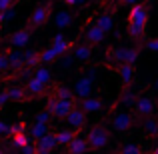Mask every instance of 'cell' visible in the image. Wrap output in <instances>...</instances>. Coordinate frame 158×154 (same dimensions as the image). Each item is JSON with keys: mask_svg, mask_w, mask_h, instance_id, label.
Here are the masks:
<instances>
[{"mask_svg": "<svg viewBox=\"0 0 158 154\" xmlns=\"http://www.w3.org/2000/svg\"><path fill=\"white\" fill-rule=\"evenodd\" d=\"M6 90H8V94H10V100H14V102L24 100L26 94H28V90L20 88V86H10V88H6Z\"/></svg>", "mask_w": 158, "mask_h": 154, "instance_id": "obj_27", "label": "cell"}, {"mask_svg": "<svg viewBox=\"0 0 158 154\" xmlns=\"http://www.w3.org/2000/svg\"><path fill=\"white\" fill-rule=\"evenodd\" d=\"M104 38H106V30H102L98 24H94V26H90L86 30V42L90 44H100L104 42Z\"/></svg>", "mask_w": 158, "mask_h": 154, "instance_id": "obj_13", "label": "cell"}, {"mask_svg": "<svg viewBox=\"0 0 158 154\" xmlns=\"http://www.w3.org/2000/svg\"><path fill=\"white\" fill-rule=\"evenodd\" d=\"M14 16H16V8H14V6H10V8H6V10H2V12H0V24L10 22Z\"/></svg>", "mask_w": 158, "mask_h": 154, "instance_id": "obj_31", "label": "cell"}, {"mask_svg": "<svg viewBox=\"0 0 158 154\" xmlns=\"http://www.w3.org/2000/svg\"><path fill=\"white\" fill-rule=\"evenodd\" d=\"M136 98H138V96H136V90L128 84L126 90L122 92V96H120V102L126 104V106H134V104H136Z\"/></svg>", "mask_w": 158, "mask_h": 154, "instance_id": "obj_22", "label": "cell"}, {"mask_svg": "<svg viewBox=\"0 0 158 154\" xmlns=\"http://www.w3.org/2000/svg\"><path fill=\"white\" fill-rule=\"evenodd\" d=\"M58 64H60V68L62 70H70L74 66V62H76V56H74V52L70 54V52H64V54H60L58 56Z\"/></svg>", "mask_w": 158, "mask_h": 154, "instance_id": "obj_21", "label": "cell"}, {"mask_svg": "<svg viewBox=\"0 0 158 154\" xmlns=\"http://www.w3.org/2000/svg\"><path fill=\"white\" fill-rule=\"evenodd\" d=\"M126 54H128V48H114L112 50V60L114 62H126Z\"/></svg>", "mask_w": 158, "mask_h": 154, "instance_id": "obj_32", "label": "cell"}, {"mask_svg": "<svg viewBox=\"0 0 158 154\" xmlns=\"http://www.w3.org/2000/svg\"><path fill=\"white\" fill-rule=\"evenodd\" d=\"M140 150H142V148H140L138 144H124L122 146V152H126V154H136Z\"/></svg>", "mask_w": 158, "mask_h": 154, "instance_id": "obj_36", "label": "cell"}, {"mask_svg": "<svg viewBox=\"0 0 158 154\" xmlns=\"http://www.w3.org/2000/svg\"><path fill=\"white\" fill-rule=\"evenodd\" d=\"M50 12H52V4H50V2L40 4L38 8H34V10H32L30 18H28V24H30L32 28H40L42 24L48 22V18H50Z\"/></svg>", "mask_w": 158, "mask_h": 154, "instance_id": "obj_3", "label": "cell"}, {"mask_svg": "<svg viewBox=\"0 0 158 154\" xmlns=\"http://www.w3.org/2000/svg\"><path fill=\"white\" fill-rule=\"evenodd\" d=\"M154 88L158 90V78H156V80H154Z\"/></svg>", "mask_w": 158, "mask_h": 154, "instance_id": "obj_46", "label": "cell"}, {"mask_svg": "<svg viewBox=\"0 0 158 154\" xmlns=\"http://www.w3.org/2000/svg\"><path fill=\"white\" fill-rule=\"evenodd\" d=\"M12 134V126L8 122H4V120H0V138L2 136H10Z\"/></svg>", "mask_w": 158, "mask_h": 154, "instance_id": "obj_34", "label": "cell"}, {"mask_svg": "<svg viewBox=\"0 0 158 154\" xmlns=\"http://www.w3.org/2000/svg\"><path fill=\"white\" fill-rule=\"evenodd\" d=\"M52 46H54V50L58 52V56H60V54H64V52L72 50V48H74V44L70 42L68 38H62V40H52Z\"/></svg>", "mask_w": 158, "mask_h": 154, "instance_id": "obj_25", "label": "cell"}, {"mask_svg": "<svg viewBox=\"0 0 158 154\" xmlns=\"http://www.w3.org/2000/svg\"><path fill=\"white\" fill-rule=\"evenodd\" d=\"M56 146H60V144H58L56 132H46L42 138L36 140V152H50V150H54Z\"/></svg>", "mask_w": 158, "mask_h": 154, "instance_id": "obj_8", "label": "cell"}, {"mask_svg": "<svg viewBox=\"0 0 158 154\" xmlns=\"http://www.w3.org/2000/svg\"><path fill=\"white\" fill-rule=\"evenodd\" d=\"M96 24L102 28V30L110 32L112 28H114V16H112V14H100L96 18Z\"/></svg>", "mask_w": 158, "mask_h": 154, "instance_id": "obj_24", "label": "cell"}, {"mask_svg": "<svg viewBox=\"0 0 158 154\" xmlns=\"http://www.w3.org/2000/svg\"><path fill=\"white\" fill-rule=\"evenodd\" d=\"M44 82L42 80H38L36 76H32L30 80H28V84H26V90H28V94H32V96H40V94L44 92Z\"/></svg>", "mask_w": 158, "mask_h": 154, "instance_id": "obj_18", "label": "cell"}, {"mask_svg": "<svg viewBox=\"0 0 158 154\" xmlns=\"http://www.w3.org/2000/svg\"><path fill=\"white\" fill-rule=\"evenodd\" d=\"M118 74H120V80H122L124 86L132 84V80H134V64H130V62H122L118 68Z\"/></svg>", "mask_w": 158, "mask_h": 154, "instance_id": "obj_14", "label": "cell"}, {"mask_svg": "<svg viewBox=\"0 0 158 154\" xmlns=\"http://www.w3.org/2000/svg\"><path fill=\"white\" fill-rule=\"evenodd\" d=\"M30 142V134H26V132H16V134H12V146L14 148H22L24 144Z\"/></svg>", "mask_w": 158, "mask_h": 154, "instance_id": "obj_28", "label": "cell"}, {"mask_svg": "<svg viewBox=\"0 0 158 154\" xmlns=\"http://www.w3.org/2000/svg\"><path fill=\"white\" fill-rule=\"evenodd\" d=\"M54 26L60 28V30H64V28H70L72 26V12L70 10H58L56 14H54Z\"/></svg>", "mask_w": 158, "mask_h": 154, "instance_id": "obj_11", "label": "cell"}, {"mask_svg": "<svg viewBox=\"0 0 158 154\" xmlns=\"http://www.w3.org/2000/svg\"><path fill=\"white\" fill-rule=\"evenodd\" d=\"M86 2H88V0H78V4H80V6H82V4H86Z\"/></svg>", "mask_w": 158, "mask_h": 154, "instance_id": "obj_45", "label": "cell"}, {"mask_svg": "<svg viewBox=\"0 0 158 154\" xmlns=\"http://www.w3.org/2000/svg\"><path fill=\"white\" fill-rule=\"evenodd\" d=\"M86 150H90V142H88V138H82V136H74L72 138V142L68 144V152H72V154H80V152H86Z\"/></svg>", "mask_w": 158, "mask_h": 154, "instance_id": "obj_15", "label": "cell"}, {"mask_svg": "<svg viewBox=\"0 0 158 154\" xmlns=\"http://www.w3.org/2000/svg\"><path fill=\"white\" fill-rule=\"evenodd\" d=\"M56 60H58V52L54 50V46L40 52V62H42V64H52V62H56Z\"/></svg>", "mask_w": 158, "mask_h": 154, "instance_id": "obj_26", "label": "cell"}, {"mask_svg": "<svg viewBox=\"0 0 158 154\" xmlns=\"http://www.w3.org/2000/svg\"><path fill=\"white\" fill-rule=\"evenodd\" d=\"M86 138H88V142H90V148H94V150H100V148H104L106 144H108L110 134H108L106 128L94 126V128H90V130H88Z\"/></svg>", "mask_w": 158, "mask_h": 154, "instance_id": "obj_2", "label": "cell"}, {"mask_svg": "<svg viewBox=\"0 0 158 154\" xmlns=\"http://www.w3.org/2000/svg\"><path fill=\"white\" fill-rule=\"evenodd\" d=\"M66 6H78V0H62Z\"/></svg>", "mask_w": 158, "mask_h": 154, "instance_id": "obj_43", "label": "cell"}, {"mask_svg": "<svg viewBox=\"0 0 158 154\" xmlns=\"http://www.w3.org/2000/svg\"><path fill=\"white\" fill-rule=\"evenodd\" d=\"M138 60V48H128V54H126V62L134 64Z\"/></svg>", "mask_w": 158, "mask_h": 154, "instance_id": "obj_35", "label": "cell"}, {"mask_svg": "<svg viewBox=\"0 0 158 154\" xmlns=\"http://www.w3.org/2000/svg\"><path fill=\"white\" fill-rule=\"evenodd\" d=\"M38 64H42V62H40V52L38 50H26L24 52V66L36 68Z\"/></svg>", "mask_w": 158, "mask_h": 154, "instance_id": "obj_20", "label": "cell"}, {"mask_svg": "<svg viewBox=\"0 0 158 154\" xmlns=\"http://www.w3.org/2000/svg\"><path fill=\"white\" fill-rule=\"evenodd\" d=\"M6 56H8V62H10V68L12 70H20L24 66V52L20 50V48L12 46V50H8Z\"/></svg>", "mask_w": 158, "mask_h": 154, "instance_id": "obj_12", "label": "cell"}, {"mask_svg": "<svg viewBox=\"0 0 158 154\" xmlns=\"http://www.w3.org/2000/svg\"><path fill=\"white\" fill-rule=\"evenodd\" d=\"M142 128L144 132H146L148 136H156L158 134V118H150V116H146L142 122Z\"/></svg>", "mask_w": 158, "mask_h": 154, "instance_id": "obj_23", "label": "cell"}, {"mask_svg": "<svg viewBox=\"0 0 158 154\" xmlns=\"http://www.w3.org/2000/svg\"><path fill=\"white\" fill-rule=\"evenodd\" d=\"M46 106L56 118H66L68 112L74 108V100H66V98H48Z\"/></svg>", "mask_w": 158, "mask_h": 154, "instance_id": "obj_4", "label": "cell"}, {"mask_svg": "<svg viewBox=\"0 0 158 154\" xmlns=\"http://www.w3.org/2000/svg\"><path fill=\"white\" fill-rule=\"evenodd\" d=\"M0 26H2V24H0Z\"/></svg>", "mask_w": 158, "mask_h": 154, "instance_id": "obj_48", "label": "cell"}, {"mask_svg": "<svg viewBox=\"0 0 158 154\" xmlns=\"http://www.w3.org/2000/svg\"><path fill=\"white\" fill-rule=\"evenodd\" d=\"M64 120L70 124V128H74V130H80V128L86 124V112L82 110L80 106H74L72 110L68 112V116H66Z\"/></svg>", "mask_w": 158, "mask_h": 154, "instance_id": "obj_7", "label": "cell"}, {"mask_svg": "<svg viewBox=\"0 0 158 154\" xmlns=\"http://www.w3.org/2000/svg\"><path fill=\"white\" fill-rule=\"evenodd\" d=\"M32 76H36L38 80H42L44 84H48V82L52 80V72H50V68H48V64H42V66L38 64L34 68V74H32Z\"/></svg>", "mask_w": 158, "mask_h": 154, "instance_id": "obj_19", "label": "cell"}, {"mask_svg": "<svg viewBox=\"0 0 158 154\" xmlns=\"http://www.w3.org/2000/svg\"><path fill=\"white\" fill-rule=\"evenodd\" d=\"M14 2L16 0H0V12L6 10V8H10V6H14Z\"/></svg>", "mask_w": 158, "mask_h": 154, "instance_id": "obj_41", "label": "cell"}, {"mask_svg": "<svg viewBox=\"0 0 158 154\" xmlns=\"http://www.w3.org/2000/svg\"><path fill=\"white\" fill-rule=\"evenodd\" d=\"M146 22H148V6L146 4H132L128 12V32L132 40H138L146 32Z\"/></svg>", "mask_w": 158, "mask_h": 154, "instance_id": "obj_1", "label": "cell"}, {"mask_svg": "<svg viewBox=\"0 0 158 154\" xmlns=\"http://www.w3.org/2000/svg\"><path fill=\"white\" fill-rule=\"evenodd\" d=\"M16 132H26V124H24V122L14 124V126H12V134H16ZM12 134H10V136H12Z\"/></svg>", "mask_w": 158, "mask_h": 154, "instance_id": "obj_40", "label": "cell"}, {"mask_svg": "<svg viewBox=\"0 0 158 154\" xmlns=\"http://www.w3.org/2000/svg\"><path fill=\"white\" fill-rule=\"evenodd\" d=\"M134 126V116L128 114V112H118V114L112 116V128L116 132H126Z\"/></svg>", "mask_w": 158, "mask_h": 154, "instance_id": "obj_5", "label": "cell"}, {"mask_svg": "<svg viewBox=\"0 0 158 154\" xmlns=\"http://www.w3.org/2000/svg\"><path fill=\"white\" fill-rule=\"evenodd\" d=\"M50 116H54V114L46 108V110H42V112H38V114H36V120H38V122H44V124H46V122H50Z\"/></svg>", "mask_w": 158, "mask_h": 154, "instance_id": "obj_33", "label": "cell"}, {"mask_svg": "<svg viewBox=\"0 0 158 154\" xmlns=\"http://www.w3.org/2000/svg\"><path fill=\"white\" fill-rule=\"evenodd\" d=\"M154 152H156V154H158V146H154Z\"/></svg>", "mask_w": 158, "mask_h": 154, "instance_id": "obj_47", "label": "cell"}, {"mask_svg": "<svg viewBox=\"0 0 158 154\" xmlns=\"http://www.w3.org/2000/svg\"><path fill=\"white\" fill-rule=\"evenodd\" d=\"M8 102H10V94H8V90H0V108H4Z\"/></svg>", "mask_w": 158, "mask_h": 154, "instance_id": "obj_37", "label": "cell"}, {"mask_svg": "<svg viewBox=\"0 0 158 154\" xmlns=\"http://www.w3.org/2000/svg\"><path fill=\"white\" fill-rule=\"evenodd\" d=\"M134 108H136V114H138V116L146 118V116H152V114H154L156 104H154V100H152L150 96H138V98H136Z\"/></svg>", "mask_w": 158, "mask_h": 154, "instance_id": "obj_6", "label": "cell"}, {"mask_svg": "<svg viewBox=\"0 0 158 154\" xmlns=\"http://www.w3.org/2000/svg\"><path fill=\"white\" fill-rule=\"evenodd\" d=\"M92 46L94 44H78L74 46V56H76V62H88L90 56H92Z\"/></svg>", "mask_w": 158, "mask_h": 154, "instance_id": "obj_16", "label": "cell"}, {"mask_svg": "<svg viewBox=\"0 0 158 154\" xmlns=\"http://www.w3.org/2000/svg\"><path fill=\"white\" fill-rule=\"evenodd\" d=\"M122 2H124V4H128V6H132V4H136L138 0H122Z\"/></svg>", "mask_w": 158, "mask_h": 154, "instance_id": "obj_44", "label": "cell"}, {"mask_svg": "<svg viewBox=\"0 0 158 154\" xmlns=\"http://www.w3.org/2000/svg\"><path fill=\"white\" fill-rule=\"evenodd\" d=\"M56 98H66V100H74V90L68 86H58L56 88Z\"/></svg>", "mask_w": 158, "mask_h": 154, "instance_id": "obj_30", "label": "cell"}, {"mask_svg": "<svg viewBox=\"0 0 158 154\" xmlns=\"http://www.w3.org/2000/svg\"><path fill=\"white\" fill-rule=\"evenodd\" d=\"M56 136H58V144H60V146H68V144L72 142V138H74V132L66 128V130H58Z\"/></svg>", "mask_w": 158, "mask_h": 154, "instance_id": "obj_29", "label": "cell"}, {"mask_svg": "<svg viewBox=\"0 0 158 154\" xmlns=\"http://www.w3.org/2000/svg\"><path fill=\"white\" fill-rule=\"evenodd\" d=\"M22 150L26 152V154H32V152H36V144H30V142H28V144H24V146H22Z\"/></svg>", "mask_w": 158, "mask_h": 154, "instance_id": "obj_42", "label": "cell"}, {"mask_svg": "<svg viewBox=\"0 0 158 154\" xmlns=\"http://www.w3.org/2000/svg\"><path fill=\"white\" fill-rule=\"evenodd\" d=\"M146 48H148V50H152V52H156V54H158V38H152V40H148V42H146Z\"/></svg>", "mask_w": 158, "mask_h": 154, "instance_id": "obj_39", "label": "cell"}, {"mask_svg": "<svg viewBox=\"0 0 158 154\" xmlns=\"http://www.w3.org/2000/svg\"><path fill=\"white\" fill-rule=\"evenodd\" d=\"M10 68V62H8L6 54H0V70H8Z\"/></svg>", "mask_w": 158, "mask_h": 154, "instance_id": "obj_38", "label": "cell"}, {"mask_svg": "<svg viewBox=\"0 0 158 154\" xmlns=\"http://www.w3.org/2000/svg\"><path fill=\"white\" fill-rule=\"evenodd\" d=\"M48 132V126L44 122H38V120H34V122H32V126H30V132H28V134H30V140H38V138H42L44 134H46Z\"/></svg>", "mask_w": 158, "mask_h": 154, "instance_id": "obj_17", "label": "cell"}, {"mask_svg": "<svg viewBox=\"0 0 158 154\" xmlns=\"http://www.w3.org/2000/svg\"><path fill=\"white\" fill-rule=\"evenodd\" d=\"M32 40V32L28 30V28H20V30H16L14 34L10 36V44L16 48H24L28 46V42Z\"/></svg>", "mask_w": 158, "mask_h": 154, "instance_id": "obj_10", "label": "cell"}, {"mask_svg": "<svg viewBox=\"0 0 158 154\" xmlns=\"http://www.w3.org/2000/svg\"><path fill=\"white\" fill-rule=\"evenodd\" d=\"M78 106L84 112H102L104 110V102H102L100 98H94V96L80 98V100H78Z\"/></svg>", "mask_w": 158, "mask_h": 154, "instance_id": "obj_9", "label": "cell"}]
</instances>
